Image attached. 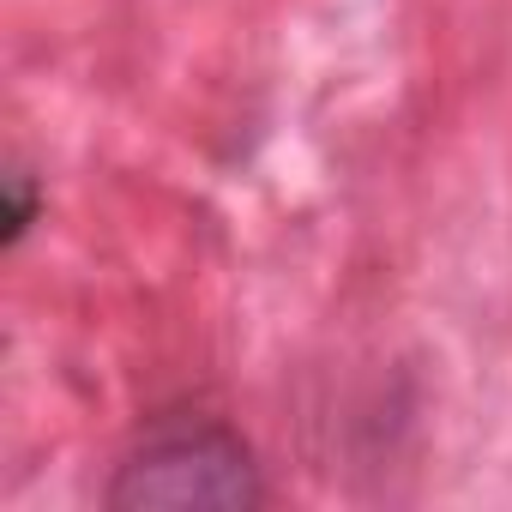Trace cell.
I'll return each mask as SVG.
<instances>
[{
    "instance_id": "obj_1",
    "label": "cell",
    "mask_w": 512,
    "mask_h": 512,
    "mask_svg": "<svg viewBox=\"0 0 512 512\" xmlns=\"http://www.w3.org/2000/svg\"><path fill=\"white\" fill-rule=\"evenodd\" d=\"M266 482L253 452L229 434V428H169L157 440H145L115 488L109 506L121 512H181V506H260Z\"/></svg>"
},
{
    "instance_id": "obj_2",
    "label": "cell",
    "mask_w": 512,
    "mask_h": 512,
    "mask_svg": "<svg viewBox=\"0 0 512 512\" xmlns=\"http://www.w3.org/2000/svg\"><path fill=\"white\" fill-rule=\"evenodd\" d=\"M7 187H13V205H7V241H19L25 223H31V193H25V175H13Z\"/></svg>"
}]
</instances>
